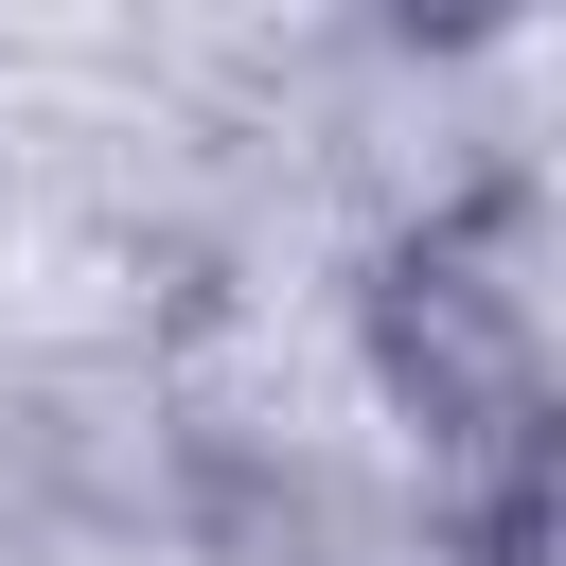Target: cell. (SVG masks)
<instances>
[{"instance_id": "obj_1", "label": "cell", "mask_w": 566, "mask_h": 566, "mask_svg": "<svg viewBox=\"0 0 566 566\" xmlns=\"http://www.w3.org/2000/svg\"><path fill=\"white\" fill-rule=\"evenodd\" d=\"M354 371L424 442V478L531 460L548 442V301H531V195H478L442 230H371L354 283Z\"/></svg>"}, {"instance_id": "obj_2", "label": "cell", "mask_w": 566, "mask_h": 566, "mask_svg": "<svg viewBox=\"0 0 566 566\" xmlns=\"http://www.w3.org/2000/svg\"><path fill=\"white\" fill-rule=\"evenodd\" d=\"M354 18H371V53H407V71H478L531 0H354Z\"/></svg>"}]
</instances>
